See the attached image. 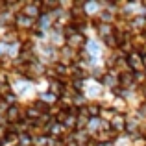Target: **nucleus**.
I'll return each mask as SVG.
<instances>
[{"label": "nucleus", "mask_w": 146, "mask_h": 146, "mask_svg": "<svg viewBox=\"0 0 146 146\" xmlns=\"http://www.w3.org/2000/svg\"><path fill=\"white\" fill-rule=\"evenodd\" d=\"M109 126H111L113 131H117L118 135H120V133H124L126 129H128V118H126L122 113H117V117L109 122Z\"/></svg>", "instance_id": "f03ea898"}, {"label": "nucleus", "mask_w": 146, "mask_h": 146, "mask_svg": "<svg viewBox=\"0 0 146 146\" xmlns=\"http://www.w3.org/2000/svg\"><path fill=\"white\" fill-rule=\"evenodd\" d=\"M115 117H117V111L113 109V106H107V107H102L98 118H102V120H106V122H111Z\"/></svg>", "instance_id": "20e7f679"}, {"label": "nucleus", "mask_w": 146, "mask_h": 146, "mask_svg": "<svg viewBox=\"0 0 146 146\" xmlns=\"http://www.w3.org/2000/svg\"><path fill=\"white\" fill-rule=\"evenodd\" d=\"M85 35H83V32H76L72 33L70 37H67V46H70L72 50H76V52H82L83 48H85Z\"/></svg>", "instance_id": "f257e3e1"}, {"label": "nucleus", "mask_w": 146, "mask_h": 146, "mask_svg": "<svg viewBox=\"0 0 146 146\" xmlns=\"http://www.w3.org/2000/svg\"><path fill=\"white\" fill-rule=\"evenodd\" d=\"M0 100H2V96H0Z\"/></svg>", "instance_id": "39448f33"}, {"label": "nucleus", "mask_w": 146, "mask_h": 146, "mask_svg": "<svg viewBox=\"0 0 146 146\" xmlns=\"http://www.w3.org/2000/svg\"><path fill=\"white\" fill-rule=\"evenodd\" d=\"M85 109H87L89 118H98L100 117V111H102V106L96 104V102H89V104H85Z\"/></svg>", "instance_id": "7ed1b4c3"}]
</instances>
